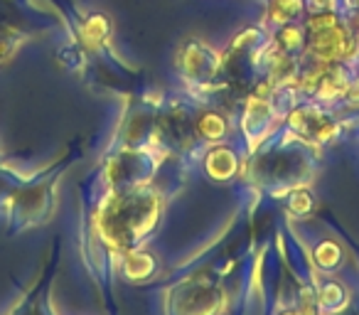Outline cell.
<instances>
[{
  "label": "cell",
  "mask_w": 359,
  "mask_h": 315,
  "mask_svg": "<svg viewBox=\"0 0 359 315\" xmlns=\"http://www.w3.org/2000/svg\"><path fill=\"white\" fill-rule=\"evenodd\" d=\"M337 300H339V303H344V290H342V286L327 283L323 288V293H320V298H318V308L323 310V313H330V310L342 308V305H337Z\"/></svg>",
  "instance_id": "cell-8"
},
{
  "label": "cell",
  "mask_w": 359,
  "mask_h": 315,
  "mask_svg": "<svg viewBox=\"0 0 359 315\" xmlns=\"http://www.w3.org/2000/svg\"><path fill=\"white\" fill-rule=\"evenodd\" d=\"M300 8H303L300 0H271V18L276 22H280V25H285V22H290L298 15Z\"/></svg>",
  "instance_id": "cell-5"
},
{
  "label": "cell",
  "mask_w": 359,
  "mask_h": 315,
  "mask_svg": "<svg viewBox=\"0 0 359 315\" xmlns=\"http://www.w3.org/2000/svg\"><path fill=\"white\" fill-rule=\"evenodd\" d=\"M352 3H357V6H359V0H352Z\"/></svg>",
  "instance_id": "cell-12"
},
{
  "label": "cell",
  "mask_w": 359,
  "mask_h": 315,
  "mask_svg": "<svg viewBox=\"0 0 359 315\" xmlns=\"http://www.w3.org/2000/svg\"><path fill=\"white\" fill-rule=\"evenodd\" d=\"M293 210L295 212H308L310 210V197L305 195V192H300V195L293 197Z\"/></svg>",
  "instance_id": "cell-10"
},
{
  "label": "cell",
  "mask_w": 359,
  "mask_h": 315,
  "mask_svg": "<svg viewBox=\"0 0 359 315\" xmlns=\"http://www.w3.org/2000/svg\"><path fill=\"white\" fill-rule=\"evenodd\" d=\"M300 42H303V32L298 30V27L288 25L283 32H280V45L285 47V50H293V47H298Z\"/></svg>",
  "instance_id": "cell-9"
},
{
  "label": "cell",
  "mask_w": 359,
  "mask_h": 315,
  "mask_svg": "<svg viewBox=\"0 0 359 315\" xmlns=\"http://www.w3.org/2000/svg\"><path fill=\"white\" fill-rule=\"evenodd\" d=\"M207 173H210L215 180H229L236 173V158L231 150L217 148L207 155Z\"/></svg>",
  "instance_id": "cell-2"
},
{
  "label": "cell",
  "mask_w": 359,
  "mask_h": 315,
  "mask_svg": "<svg viewBox=\"0 0 359 315\" xmlns=\"http://www.w3.org/2000/svg\"><path fill=\"white\" fill-rule=\"evenodd\" d=\"M224 130H226L224 119L217 114H207L197 121V133H200L205 140H219L222 135H224Z\"/></svg>",
  "instance_id": "cell-4"
},
{
  "label": "cell",
  "mask_w": 359,
  "mask_h": 315,
  "mask_svg": "<svg viewBox=\"0 0 359 315\" xmlns=\"http://www.w3.org/2000/svg\"><path fill=\"white\" fill-rule=\"evenodd\" d=\"M339 259H342V251H339V246L334 244V241L327 239L315 246V261H318V266H323V269H334V266L339 264Z\"/></svg>",
  "instance_id": "cell-6"
},
{
  "label": "cell",
  "mask_w": 359,
  "mask_h": 315,
  "mask_svg": "<svg viewBox=\"0 0 359 315\" xmlns=\"http://www.w3.org/2000/svg\"><path fill=\"white\" fill-rule=\"evenodd\" d=\"M106 32H109V22H106V18L104 15H94V18H89V20L84 22V30H81V35H84V40L89 42V45H99V42L106 37Z\"/></svg>",
  "instance_id": "cell-7"
},
{
  "label": "cell",
  "mask_w": 359,
  "mask_h": 315,
  "mask_svg": "<svg viewBox=\"0 0 359 315\" xmlns=\"http://www.w3.org/2000/svg\"><path fill=\"white\" fill-rule=\"evenodd\" d=\"M155 269V261L150 259V254H143V251H133V254L126 256L123 271L128 279H145L150 276Z\"/></svg>",
  "instance_id": "cell-3"
},
{
  "label": "cell",
  "mask_w": 359,
  "mask_h": 315,
  "mask_svg": "<svg viewBox=\"0 0 359 315\" xmlns=\"http://www.w3.org/2000/svg\"><path fill=\"white\" fill-rule=\"evenodd\" d=\"M283 315H303V313H300V310H298V313H295V310H290V313H283Z\"/></svg>",
  "instance_id": "cell-11"
},
{
  "label": "cell",
  "mask_w": 359,
  "mask_h": 315,
  "mask_svg": "<svg viewBox=\"0 0 359 315\" xmlns=\"http://www.w3.org/2000/svg\"><path fill=\"white\" fill-rule=\"evenodd\" d=\"M310 50L320 62H332L349 52V35L332 15L310 20Z\"/></svg>",
  "instance_id": "cell-1"
}]
</instances>
